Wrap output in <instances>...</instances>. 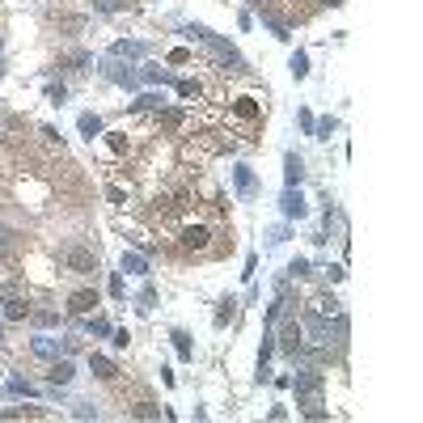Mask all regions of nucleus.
<instances>
[{
    "label": "nucleus",
    "mask_w": 423,
    "mask_h": 423,
    "mask_svg": "<svg viewBox=\"0 0 423 423\" xmlns=\"http://www.w3.org/2000/svg\"><path fill=\"white\" fill-rule=\"evenodd\" d=\"M93 368H97V377H115V368H110L106 360H93Z\"/></svg>",
    "instance_id": "obj_1"
},
{
    "label": "nucleus",
    "mask_w": 423,
    "mask_h": 423,
    "mask_svg": "<svg viewBox=\"0 0 423 423\" xmlns=\"http://www.w3.org/2000/svg\"><path fill=\"white\" fill-rule=\"evenodd\" d=\"M89 305H93V296H89V292H81V296L72 301V309H89Z\"/></svg>",
    "instance_id": "obj_2"
},
{
    "label": "nucleus",
    "mask_w": 423,
    "mask_h": 423,
    "mask_svg": "<svg viewBox=\"0 0 423 423\" xmlns=\"http://www.w3.org/2000/svg\"><path fill=\"white\" fill-rule=\"evenodd\" d=\"M51 377H55V381H68V377H72V368H68V364H55Z\"/></svg>",
    "instance_id": "obj_3"
},
{
    "label": "nucleus",
    "mask_w": 423,
    "mask_h": 423,
    "mask_svg": "<svg viewBox=\"0 0 423 423\" xmlns=\"http://www.w3.org/2000/svg\"><path fill=\"white\" fill-rule=\"evenodd\" d=\"M326 4H338V0H326Z\"/></svg>",
    "instance_id": "obj_4"
}]
</instances>
